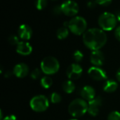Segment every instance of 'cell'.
<instances>
[{"mask_svg": "<svg viewBox=\"0 0 120 120\" xmlns=\"http://www.w3.org/2000/svg\"><path fill=\"white\" fill-rule=\"evenodd\" d=\"M83 41L88 49L100 50L107 42V35L102 29L91 28L83 34Z\"/></svg>", "mask_w": 120, "mask_h": 120, "instance_id": "obj_1", "label": "cell"}, {"mask_svg": "<svg viewBox=\"0 0 120 120\" xmlns=\"http://www.w3.org/2000/svg\"><path fill=\"white\" fill-rule=\"evenodd\" d=\"M68 112L75 118L81 117L88 112V103L83 98L75 99L70 103Z\"/></svg>", "mask_w": 120, "mask_h": 120, "instance_id": "obj_2", "label": "cell"}, {"mask_svg": "<svg viewBox=\"0 0 120 120\" xmlns=\"http://www.w3.org/2000/svg\"><path fill=\"white\" fill-rule=\"evenodd\" d=\"M40 69L42 72L47 75L56 74L60 69L58 60L53 56H46L41 62Z\"/></svg>", "mask_w": 120, "mask_h": 120, "instance_id": "obj_3", "label": "cell"}, {"mask_svg": "<svg viewBox=\"0 0 120 120\" xmlns=\"http://www.w3.org/2000/svg\"><path fill=\"white\" fill-rule=\"evenodd\" d=\"M87 22L86 20L81 16H75L69 21L68 28L71 32L76 35L83 34L86 30Z\"/></svg>", "mask_w": 120, "mask_h": 120, "instance_id": "obj_4", "label": "cell"}, {"mask_svg": "<svg viewBox=\"0 0 120 120\" xmlns=\"http://www.w3.org/2000/svg\"><path fill=\"white\" fill-rule=\"evenodd\" d=\"M117 18L116 16L109 12L102 13L98 18V24L104 31H110L113 30L117 25Z\"/></svg>", "mask_w": 120, "mask_h": 120, "instance_id": "obj_5", "label": "cell"}, {"mask_svg": "<svg viewBox=\"0 0 120 120\" xmlns=\"http://www.w3.org/2000/svg\"><path fill=\"white\" fill-rule=\"evenodd\" d=\"M30 108L37 112L46 111L49 106V101L46 96L44 95H37L34 96L30 102Z\"/></svg>", "mask_w": 120, "mask_h": 120, "instance_id": "obj_6", "label": "cell"}, {"mask_svg": "<svg viewBox=\"0 0 120 120\" xmlns=\"http://www.w3.org/2000/svg\"><path fill=\"white\" fill-rule=\"evenodd\" d=\"M60 6L62 12L68 16H75L79 11V6L77 3L72 0L64 1Z\"/></svg>", "mask_w": 120, "mask_h": 120, "instance_id": "obj_7", "label": "cell"}, {"mask_svg": "<svg viewBox=\"0 0 120 120\" xmlns=\"http://www.w3.org/2000/svg\"><path fill=\"white\" fill-rule=\"evenodd\" d=\"M83 73V69L77 63H72L70 65L67 69L66 75L70 80H77L79 79Z\"/></svg>", "mask_w": 120, "mask_h": 120, "instance_id": "obj_8", "label": "cell"}, {"mask_svg": "<svg viewBox=\"0 0 120 120\" xmlns=\"http://www.w3.org/2000/svg\"><path fill=\"white\" fill-rule=\"evenodd\" d=\"M88 75L91 79L96 81H102L107 79V74L105 71L97 66L91 67L88 70Z\"/></svg>", "mask_w": 120, "mask_h": 120, "instance_id": "obj_9", "label": "cell"}, {"mask_svg": "<svg viewBox=\"0 0 120 120\" xmlns=\"http://www.w3.org/2000/svg\"><path fill=\"white\" fill-rule=\"evenodd\" d=\"M102 98L99 96L94 98L88 103V112L93 117H96L100 112V108L102 105Z\"/></svg>", "mask_w": 120, "mask_h": 120, "instance_id": "obj_10", "label": "cell"}, {"mask_svg": "<svg viewBox=\"0 0 120 120\" xmlns=\"http://www.w3.org/2000/svg\"><path fill=\"white\" fill-rule=\"evenodd\" d=\"M90 61L94 66L101 67L103 65L105 61V56L103 52L100 50L92 51L90 56Z\"/></svg>", "mask_w": 120, "mask_h": 120, "instance_id": "obj_11", "label": "cell"}, {"mask_svg": "<svg viewBox=\"0 0 120 120\" xmlns=\"http://www.w3.org/2000/svg\"><path fill=\"white\" fill-rule=\"evenodd\" d=\"M29 72V67L25 63H18L15 65L13 70V75L18 78L25 77Z\"/></svg>", "mask_w": 120, "mask_h": 120, "instance_id": "obj_12", "label": "cell"}, {"mask_svg": "<svg viewBox=\"0 0 120 120\" xmlns=\"http://www.w3.org/2000/svg\"><path fill=\"white\" fill-rule=\"evenodd\" d=\"M18 37L22 40H29L32 36V30L29 25L23 24L19 27L18 30Z\"/></svg>", "mask_w": 120, "mask_h": 120, "instance_id": "obj_13", "label": "cell"}, {"mask_svg": "<svg viewBox=\"0 0 120 120\" xmlns=\"http://www.w3.org/2000/svg\"><path fill=\"white\" fill-rule=\"evenodd\" d=\"M80 96L84 100L90 101L96 98V91L91 86H84L80 91Z\"/></svg>", "mask_w": 120, "mask_h": 120, "instance_id": "obj_14", "label": "cell"}, {"mask_svg": "<svg viewBox=\"0 0 120 120\" xmlns=\"http://www.w3.org/2000/svg\"><path fill=\"white\" fill-rule=\"evenodd\" d=\"M32 51V47L27 41H20L16 46V52L21 56H28Z\"/></svg>", "mask_w": 120, "mask_h": 120, "instance_id": "obj_15", "label": "cell"}, {"mask_svg": "<svg viewBox=\"0 0 120 120\" xmlns=\"http://www.w3.org/2000/svg\"><path fill=\"white\" fill-rule=\"evenodd\" d=\"M118 87V84L113 79H107L103 84V91L107 93L115 92Z\"/></svg>", "mask_w": 120, "mask_h": 120, "instance_id": "obj_16", "label": "cell"}, {"mask_svg": "<svg viewBox=\"0 0 120 120\" xmlns=\"http://www.w3.org/2000/svg\"><path fill=\"white\" fill-rule=\"evenodd\" d=\"M62 89L66 94H70L73 93L75 90V84L72 80H66L62 84Z\"/></svg>", "mask_w": 120, "mask_h": 120, "instance_id": "obj_17", "label": "cell"}, {"mask_svg": "<svg viewBox=\"0 0 120 120\" xmlns=\"http://www.w3.org/2000/svg\"><path fill=\"white\" fill-rule=\"evenodd\" d=\"M69 34V28L66 27H62L58 29L56 32V36L59 39H65Z\"/></svg>", "mask_w": 120, "mask_h": 120, "instance_id": "obj_18", "label": "cell"}, {"mask_svg": "<svg viewBox=\"0 0 120 120\" xmlns=\"http://www.w3.org/2000/svg\"><path fill=\"white\" fill-rule=\"evenodd\" d=\"M40 83H41V86L44 89H49L52 86V84H53V80H52L51 77H49V76H44L41 79Z\"/></svg>", "mask_w": 120, "mask_h": 120, "instance_id": "obj_19", "label": "cell"}, {"mask_svg": "<svg viewBox=\"0 0 120 120\" xmlns=\"http://www.w3.org/2000/svg\"><path fill=\"white\" fill-rule=\"evenodd\" d=\"M62 101L61 96L57 92H53L51 95V101L53 104H58Z\"/></svg>", "mask_w": 120, "mask_h": 120, "instance_id": "obj_20", "label": "cell"}, {"mask_svg": "<svg viewBox=\"0 0 120 120\" xmlns=\"http://www.w3.org/2000/svg\"><path fill=\"white\" fill-rule=\"evenodd\" d=\"M41 72H42V71H41V69L39 70V68H35V69L31 72L30 77H31V78H32V79H34V80L38 79L41 77Z\"/></svg>", "mask_w": 120, "mask_h": 120, "instance_id": "obj_21", "label": "cell"}, {"mask_svg": "<svg viewBox=\"0 0 120 120\" xmlns=\"http://www.w3.org/2000/svg\"><path fill=\"white\" fill-rule=\"evenodd\" d=\"M73 58L75 59V60L77 63L80 62L82 60L83 58H84V54L82 53V52L79 50H77L74 52L73 53Z\"/></svg>", "mask_w": 120, "mask_h": 120, "instance_id": "obj_22", "label": "cell"}, {"mask_svg": "<svg viewBox=\"0 0 120 120\" xmlns=\"http://www.w3.org/2000/svg\"><path fill=\"white\" fill-rule=\"evenodd\" d=\"M47 5V0H36L35 6L38 10L44 9Z\"/></svg>", "mask_w": 120, "mask_h": 120, "instance_id": "obj_23", "label": "cell"}, {"mask_svg": "<svg viewBox=\"0 0 120 120\" xmlns=\"http://www.w3.org/2000/svg\"><path fill=\"white\" fill-rule=\"evenodd\" d=\"M108 120H120V113L117 111H113L108 115Z\"/></svg>", "mask_w": 120, "mask_h": 120, "instance_id": "obj_24", "label": "cell"}, {"mask_svg": "<svg viewBox=\"0 0 120 120\" xmlns=\"http://www.w3.org/2000/svg\"><path fill=\"white\" fill-rule=\"evenodd\" d=\"M8 43L11 45H18V43L20 42L19 41V39L17 36L15 35H11L8 39Z\"/></svg>", "mask_w": 120, "mask_h": 120, "instance_id": "obj_25", "label": "cell"}, {"mask_svg": "<svg viewBox=\"0 0 120 120\" xmlns=\"http://www.w3.org/2000/svg\"><path fill=\"white\" fill-rule=\"evenodd\" d=\"M112 0H96V2L97 4L103 6H108L111 4Z\"/></svg>", "mask_w": 120, "mask_h": 120, "instance_id": "obj_26", "label": "cell"}, {"mask_svg": "<svg viewBox=\"0 0 120 120\" xmlns=\"http://www.w3.org/2000/svg\"><path fill=\"white\" fill-rule=\"evenodd\" d=\"M53 13L55 15H59L62 12V8H61V6H56L53 8Z\"/></svg>", "mask_w": 120, "mask_h": 120, "instance_id": "obj_27", "label": "cell"}, {"mask_svg": "<svg viewBox=\"0 0 120 120\" xmlns=\"http://www.w3.org/2000/svg\"><path fill=\"white\" fill-rule=\"evenodd\" d=\"M115 36L116 39L120 41V26L116 28V30L115 31Z\"/></svg>", "mask_w": 120, "mask_h": 120, "instance_id": "obj_28", "label": "cell"}, {"mask_svg": "<svg viewBox=\"0 0 120 120\" xmlns=\"http://www.w3.org/2000/svg\"><path fill=\"white\" fill-rule=\"evenodd\" d=\"M3 120H17V117L14 115H10L8 116L4 117Z\"/></svg>", "mask_w": 120, "mask_h": 120, "instance_id": "obj_29", "label": "cell"}, {"mask_svg": "<svg viewBox=\"0 0 120 120\" xmlns=\"http://www.w3.org/2000/svg\"><path fill=\"white\" fill-rule=\"evenodd\" d=\"M96 1H90L87 3V6L89 8H94L96 6Z\"/></svg>", "mask_w": 120, "mask_h": 120, "instance_id": "obj_30", "label": "cell"}, {"mask_svg": "<svg viewBox=\"0 0 120 120\" xmlns=\"http://www.w3.org/2000/svg\"><path fill=\"white\" fill-rule=\"evenodd\" d=\"M12 74L13 75V72H10V71H7V72H5L4 77H6V78H8V77H11Z\"/></svg>", "mask_w": 120, "mask_h": 120, "instance_id": "obj_31", "label": "cell"}, {"mask_svg": "<svg viewBox=\"0 0 120 120\" xmlns=\"http://www.w3.org/2000/svg\"><path fill=\"white\" fill-rule=\"evenodd\" d=\"M116 77H117V79L120 82V68L117 70V74H116Z\"/></svg>", "mask_w": 120, "mask_h": 120, "instance_id": "obj_32", "label": "cell"}, {"mask_svg": "<svg viewBox=\"0 0 120 120\" xmlns=\"http://www.w3.org/2000/svg\"><path fill=\"white\" fill-rule=\"evenodd\" d=\"M117 20H119L120 22V11L117 13Z\"/></svg>", "mask_w": 120, "mask_h": 120, "instance_id": "obj_33", "label": "cell"}, {"mask_svg": "<svg viewBox=\"0 0 120 120\" xmlns=\"http://www.w3.org/2000/svg\"><path fill=\"white\" fill-rule=\"evenodd\" d=\"M76 120V119H74V120Z\"/></svg>", "mask_w": 120, "mask_h": 120, "instance_id": "obj_34", "label": "cell"}, {"mask_svg": "<svg viewBox=\"0 0 120 120\" xmlns=\"http://www.w3.org/2000/svg\"><path fill=\"white\" fill-rule=\"evenodd\" d=\"M53 1H56V0H53Z\"/></svg>", "mask_w": 120, "mask_h": 120, "instance_id": "obj_35", "label": "cell"}]
</instances>
